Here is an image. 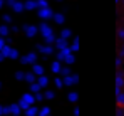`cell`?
<instances>
[{
  "instance_id": "6da1fadb",
  "label": "cell",
  "mask_w": 124,
  "mask_h": 116,
  "mask_svg": "<svg viewBox=\"0 0 124 116\" xmlns=\"http://www.w3.org/2000/svg\"><path fill=\"white\" fill-rule=\"evenodd\" d=\"M39 29V34H42V39L45 40V45H52L55 42V34H54V29L47 24V22H40V25H37Z\"/></svg>"
},
{
  "instance_id": "7a4b0ae2",
  "label": "cell",
  "mask_w": 124,
  "mask_h": 116,
  "mask_svg": "<svg viewBox=\"0 0 124 116\" xmlns=\"http://www.w3.org/2000/svg\"><path fill=\"white\" fill-rule=\"evenodd\" d=\"M54 10L50 9V7H45V9H40V10H37V15L40 17L42 22H47V20H50V19H54Z\"/></svg>"
},
{
  "instance_id": "3957f363",
  "label": "cell",
  "mask_w": 124,
  "mask_h": 116,
  "mask_svg": "<svg viewBox=\"0 0 124 116\" xmlns=\"http://www.w3.org/2000/svg\"><path fill=\"white\" fill-rule=\"evenodd\" d=\"M23 32H25V36L29 39H34L39 34V29H37V25H34V24H25V25H23Z\"/></svg>"
},
{
  "instance_id": "277c9868",
  "label": "cell",
  "mask_w": 124,
  "mask_h": 116,
  "mask_svg": "<svg viewBox=\"0 0 124 116\" xmlns=\"http://www.w3.org/2000/svg\"><path fill=\"white\" fill-rule=\"evenodd\" d=\"M20 62L22 64H37V54L35 52H29L27 56H23V57H20Z\"/></svg>"
},
{
  "instance_id": "5b68a950",
  "label": "cell",
  "mask_w": 124,
  "mask_h": 116,
  "mask_svg": "<svg viewBox=\"0 0 124 116\" xmlns=\"http://www.w3.org/2000/svg\"><path fill=\"white\" fill-rule=\"evenodd\" d=\"M37 51L42 52V54H45V56H50V54H54V47L52 45H45V44H37Z\"/></svg>"
},
{
  "instance_id": "8992f818",
  "label": "cell",
  "mask_w": 124,
  "mask_h": 116,
  "mask_svg": "<svg viewBox=\"0 0 124 116\" xmlns=\"http://www.w3.org/2000/svg\"><path fill=\"white\" fill-rule=\"evenodd\" d=\"M55 45H57V49H59V51H64V49H67V47H69V42H67V40H64V39H61V37H57V39H55Z\"/></svg>"
},
{
  "instance_id": "52a82bcc",
  "label": "cell",
  "mask_w": 124,
  "mask_h": 116,
  "mask_svg": "<svg viewBox=\"0 0 124 116\" xmlns=\"http://www.w3.org/2000/svg\"><path fill=\"white\" fill-rule=\"evenodd\" d=\"M54 22L59 24V25H62V24L65 22V15H64L62 12H55V14H54Z\"/></svg>"
},
{
  "instance_id": "ba28073f",
  "label": "cell",
  "mask_w": 124,
  "mask_h": 116,
  "mask_svg": "<svg viewBox=\"0 0 124 116\" xmlns=\"http://www.w3.org/2000/svg\"><path fill=\"white\" fill-rule=\"evenodd\" d=\"M70 37H72V30H70V29H62L61 30V39H64V40L69 42Z\"/></svg>"
},
{
  "instance_id": "9c48e42d",
  "label": "cell",
  "mask_w": 124,
  "mask_h": 116,
  "mask_svg": "<svg viewBox=\"0 0 124 116\" xmlns=\"http://www.w3.org/2000/svg\"><path fill=\"white\" fill-rule=\"evenodd\" d=\"M17 14H22L25 9H23V2H20V0H15V3H14V7H12Z\"/></svg>"
},
{
  "instance_id": "30bf717a",
  "label": "cell",
  "mask_w": 124,
  "mask_h": 116,
  "mask_svg": "<svg viewBox=\"0 0 124 116\" xmlns=\"http://www.w3.org/2000/svg\"><path fill=\"white\" fill-rule=\"evenodd\" d=\"M23 9L25 10H35V0H25L23 2Z\"/></svg>"
},
{
  "instance_id": "8fae6325",
  "label": "cell",
  "mask_w": 124,
  "mask_h": 116,
  "mask_svg": "<svg viewBox=\"0 0 124 116\" xmlns=\"http://www.w3.org/2000/svg\"><path fill=\"white\" fill-rule=\"evenodd\" d=\"M77 79H79V77L76 76V74H69V76H65V84L72 86V84H76V82H77Z\"/></svg>"
},
{
  "instance_id": "7c38bea8",
  "label": "cell",
  "mask_w": 124,
  "mask_h": 116,
  "mask_svg": "<svg viewBox=\"0 0 124 116\" xmlns=\"http://www.w3.org/2000/svg\"><path fill=\"white\" fill-rule=\"evenodd\" d=\"M45 7H49L47 0H35V10H40V9H45Z\"/></svg>"
},
{
  "instance_id": "4fadbf2b",
  "label": "cell",
  "mask_w": 124,
  "mask_h": 116,
  "mask_svg": "<svg viewBox=\"0 0 124 116\" xmlns=\"http://www.w3.org/2000/svg\"><path fill=\"white\" fill-rule=\"evenodd\" d=\"M79 47H81V45H79V37L76 36V37H74V40H72V45H70L69 49H70L72 52H77V51H79Z\"/></svg>"
},
{
  "instance_id": "5bb4252c",
  "label": "cell",
  "mask_w": 124,
  "mask_h": 116,
  "mask_svg": "<svg viewBox=\"0 0 124 116\" xmlns=\"http://www.w3.org/2000/svg\"><path fill=\"white\" fill-rule=\"evenodd\" d=\"M116 82H117V89H121V86H124V74L119 71L116 76Z\"/></svg>"
},
{
  "instance_id": "9a60e30c",
  "label": "cell",
  "mask_w": 124,
  "mask_h": 116,
  "mask_svg": "<svg viewBox=\"0 0 124 116\" xmlns=\"http://www.w3.org/2000/svg\"><path fill=\"white\" fill-rule=\"evenodd\" d=\"M8 32H10V29H8V27H7V25H5V24H2V25H0V37H7V36H8Z\"/></svg>"
},
{
  "instance_id": "2e32d148",
  "label": "cell",
  "mask_w": 124,
  "mask_h": 116,
  "mask_svg": "<svg viewBox=\"0 0 124 116\" xmlns=\"http://www.w3.org/2000/svg\"><path fill=\"white\" fill-rule=\"evenodd\" d=\"M34 74L44 76V69H42V66H39V64H34Z\"/></svg>"
},
{
  "instance_id": "e0dca14e",
  "label": "cell",
  "mask_w": 124,
  "mask_h": 116,
  "mask_svg": "<svg viewBox=\"0 0 124 116\" xmlns=\"http://www.w3.org/2000/svg\"><path fill=\"white\" fill-rule=\"evenodd\" d=\"M64 61H65V62H67V64L70 66V64L74 62V52H69V54H67V56L64 57Z\"/></svg>"
},
{
  "instance_id": "ac0fdd59",
  "label": "cell",
  "mask_w": 124,
  "mask_h": 116,
  "mask_svg": "<svg viewBox=\"0 0 124 116\" xmlns=\"http://www.w3.org/2000/svg\"><path fill=\"white\" fill-rule=\"evenodd\" d=\"M10 49H12V47H10V45H7V44H5V45H3V49H2V51H0V52H2V54H3V57H8V54H10Z\"/></svg>"
},
{
  "instance_id": "d6986e66",
  "label": "cell",
  "mask_w": 124,
  "mask_h": 116,
  "mask_svg": "<svg viewBox=\"0 0 124 116\" xmlns=\"http://www.w3.org/2000/svg\"><path fill=\"white\" fill-rule=\"evenodd\" d=\"M8 57H10V59H17V57H19V51L12 47V49H10V54H8Z\"/></svg>"
},
{
  "instance_id": "ffe728a7",
  "label": "cell",
  "mask_w": 124,
  "mask_h": 116,
  "mask_svg": "<svg viewBox=\"0 0 124 116\" xmlns=\"http://www.w3.org/2000/svg\"><path fill=\"white\" fill-rule=\"evenodd\" d=\"M117 39H119L121 42H124V27H119V29H117Z\"/></svg>"
},
{
  "instance_id": "44dd1931",
  "label": "cell",
  "mask_w": 124,
  "mask_h": 116,
  "mask_svg": "<svg viewBox=\"0 0 124 116\" xmlns=\"http://www.w3.org/2000/svg\"><path fill=\"white\" fill-rule=\"evenodd\" d=\"M52 71H54V72H59V71H61V64H59V61L52 62Z\"/></svg>"
},
{
  "instance_id": "7402d4cb",
  "label": "cell",
  "mask_w": 124,
  "mask_h": 116,
  "mask_svg": "<svg viewBox=\"0 0 124 116\" xmlns=\"http://www.w3.org/2000/svg\"><path fill=\"white\" fill-rule=\"evenodd\" d=\"M47 82H49V79H47L45 76H40V79H39L37 84H39V86H47Z\"/></svg>"
},
{
  "instance_id": "603a6c76",
  "label": "cell",
  "mask_w": 124,
  "mask_h": 116,
  "mask_svg": "<svg viewBox=\"0 0 124 116\" xmlns=\"http://www.w3.org/2000/svg\"><path fill=\"white\" fill-rule=\"evenodd\" d=\"M25 79H27V81H29V82H32V81H34V79H35V76H34V74H32V72H27V74H25Z\"/></svg>"
},
{
  "instance_id": "cb8c5ba5",
  "label": "cell",
  "mask_w": 124,
  "mask_h": 116,
  "mask_svg": "<svg viewBox=\"0 0 124 116\" xmlns=\"http://www.w3.org/2000/svg\"><path fill=\"white\" fill-rule=\"evenodd\" d=\"M121 66H123V57L117 56V57H116V67H121Z\"/></svg>"
},
{
  "instance_id": "d4e9b609",
  "label": "cell",
  "mask_w": 124,
  "mask_h": 116,
  "mask_svg": "<svg viewBox=\"0 0 124 116\" xmlns=\"http://www.w3.org/2000/svg\"><path fill=\"white\" fill-rule=\"evenodd\" d=\"M8 111H12L14 115H19V108H17V106H10V108H8Z\"/></svg>"
},
{
  "instance_id": "484cf974",
  "label": "cell",
  "mask_w": 124,
  "mask_h": 116,
  "mask_svg": "<svg viewBox=\"0 0 124 116\" xmlns=\"http://www.w3.org/2000/svg\"><path fill=\"white\" fill-rule=\"evenodd\" d=\"M61 71H62L64 76H69V74H70V69H69V67H64V69H61Z\"/></svg>"
},
{
  "instance_id": "4316f807",
  "label": "cell",
  "mask_w": 124,
  "mask_h": 116,
  "mask_svg": "<svg viewBox=\"0 0 124 116\" xmlns=\"http://www.w3.org/2000/svg\"><path fill=\"white\" fill-rule=\"evenodd\" d=\"M119 57H123V59H124V44L121 45V47H119Z\"/></svg>"
},
{
  "instance_id": "83f0119b",
  "label": "cell",
  "mask_w": 124,
  "mask_h": 116,
  "mask_svg": "<svg viewBox=\"0 0 124 116\" xmlns=\"http://www.w3.org/2000/svg\"><path fill=\"white\" fill-rule=\"evenodd\" d=\"M69 99H70V101H76V99H77V94H76V93H70V94H69Z\"/></svg>"
},
{
  "instance_id": "f1b7e54d",
  "label": "cell",
  "mask_w": 124,
  "mask_h": 116,
  "mask_svg": "<svg viewBox=\"0 0 124 116\" xmlns=\"http://www.w3.org/2000/svg\"><path fill=\"white\" fill-rule=\"evenodd\" d=\"M39 89H40V86H39L37 82H35V84H32V91H35V93H37Z\"/></svg>"
},
{
  "instance_id": "f546056e",
  "label": "cell",
  "mask_w": 124,
  "mask_h": 116,
  "mask_svg": "<svg viewBox=\"0 0 124 116\" xmlns=\"http://www.w3.org/2000/svg\"><path fill=\"white\" fill-rule=\"evenodd\" d=\"M5 3H7L8 7H14V3H15V0H5Z\"/></svg>"
},
{
  "instance_id": "4dcf8cb0",
  "label": "cell",
  "mask_w": 124,
  "mask_h": 116,
  "mask_svg": "<svg viewBox=\"0 0 124 116\" xmlns=\"http://www.w3.org/2000/svg\"><path fill=\"white\" fill-rule=\"evenodd\" d=\"M3 45H5V39H3V37H0V51L3 49Z\"/></svg>"
},
{
  "instance_id": "1f68e13d",
  "label": "cell",
  "mask_w": 124,
  "mask_h": 116,
  "mask_svg": "<svg viewBox=\"0 0 124 116\" xmlns=\"http://www.w3.org/2000/svg\"><path fill=\"white\" fill-rule=\"evenodd\" d=\"M17 79H25V74H23V72H17Z\"/></svg>"
},
{
  "instance_id": "d6a6232c",
  "label": "cell",
  "mask_w": 124,
  "mask_h": 116,
  "mask_svg": "<svg viewBox=\"0 0 124 116\" xmlns=\"http://www.w3.org/2000/svg\"><path fill=\"white\" fill-rule=\"evenodd\" d=\"M3 20H5V22H12V17H10V15H3Z\"/></svg>"
},
{
  "instance_id": "836d02e7",
  "label": "cell",
  "mask_w": 124,
  "mask_h": 116,
  "mask_svg": "<svg viewBox=\"0 0 124 116\" xmlns=\"http://www.w3.org/2000/svg\"><path fill=\"white\" fill-rule=\"evenodd\" d=\"M45 96H47V98H49V99H50V98H54V93H52V91H49V93H47Z\"/></svg>"
},
{
  "instance_id": "e575fe53",
  "label": "cell",
  "mask_w": 124,
  "mask_h": 116,
  "mask_svg": "<svg viewBox=\"0 0 124 116\" xmlns=\"http://www.w3.org/2000/svg\"><path fill=\"white\" fill-rule=\"evenodd\" d=\"M3 5H5V0H0V9H2Z\"/></svg>"
},
{
  "instance_id": "d590c367",
  "label": "cell",
  "mask_w": 124,
  "mask_h": 116,
  "mask_svg": "<svg viewBox=\"0 0 124 116\" xmlns=\"http://www.w3.org/2000/svg\"><path fill=\"white\" fill-rule=\"evenodd\" d=\"M3 59H5V57H3V54L0 52V61H3Z\"/></svg>"
},
{
  "instance_id": "8d00e7d4",
  "label": "cell",
  "mask_w": 124,
  "mask_h": 116,
  "mask_svg": "<svg viewBox=\"0 0 124 116\" xmlns=\"http://www.w3.org/2000/svg\"><path fill=\"white\" fill-rule=\"evenodd\" d=\"M116 3H117V5H121V0H116Z\"/></svg>"
},
{
  "instance_id": "74e56055",
  "label": "cell",
  "mask_w": 124,
  "mask_h": 116,
  "mask_svg": "<svg viewBox=\"0 0 124 116\" xmlns=\"http://www.w3.org/2000/svg\"><path fill=\"white\" fill-rule=\"evenodd\" d=\"M121 3H123V7H124V0H121Z\"/></svg>"
},
{
  "instance_id": "f35d334b",
  "label": "cell",
  "mask_w": 124,
  "mask_h": 116,
  "mask_svg": "<svg viewBox=\"0 0 124 116\" xmlns=\"http://www.w3.org/2000/svg\"><path fill=\"white\" fill-rule=\"evenodd\" d=\"M57 2H62V0H57Z\"/></svg>"
},
{
  "instance_id": "ab89813d",
  "label": "cell",
  "mask_w": 124,
  "mask_h": 116,
  "mask_svg": "<svg viewBox=\"0 0 124 116\" xmlns=\"http://www.w3.org/2000/svg\"><path fill=\"white\" fill-rule=\"evenodd\" d=\"M123 27H124V25H123Z\"/></svg>"
}]
</instances>
